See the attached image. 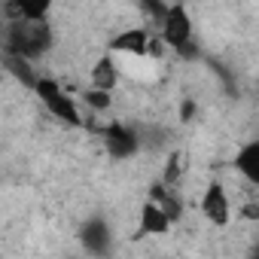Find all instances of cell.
Segmentation results:
<instances>
[{
  "instance_id": "cell-11",
  "label": "cell",
  "mask_w": 259,
  "mask_h": 259,
  "mask_svg": "<svg viewBox=\"0 0 259 259\" xmlns=\"http://www.w3.org/2000/svg\"><path fill=\"white\" fill-rule=\"evenodd\" d=\"M147 201H153V204H159L165 213H168V220L171 223H177L180 217H183V198L177 195V189L174 186H168V183H153L150 186V198Z\"/></svg>"
},
{
  "instance_id": "cell-8",
  "label": "cell",
  "mask_w": 259,
  "mask_h": 259,
  "mask_svg": "<svg viewBox=\"0 0 259 259\" xmlns=\"http://www.w3.org/2000/svg\"><path fill=\"white\" fill-rule=\"evenodd\" d=\"M89 85L98 89V92H110L119 85V61L113 52H104L98 55V61L92 64V73H89Z\"/></svg>"
},
{
  "instance_id": "cell-13",
  "label": "cell",
  "mask_w": 259,
  "mask_h": 259,
  "mask_svg": "<svg viewBox=\"0 0 259 259\" xmlns=\"http://www.w3.org/2000/svg\"><path fill=\"white\" fill-rule=\"evenodd\" d=\"M76 98H79V104H85L89 110H98V113H104V110L113 107V95H110V92H98V89H92V85L82 89Z\"/></svg>"
},
{
  "instance_id": "cell-6",
  "label": "cell",
  "mask_w": 259,
  "mask_h": 259,
  "mask_svg": "<svg viewBox=\"0 0 259 259\" xmlns=\"http://www.w3.org/2000/svg\"><path fill=\"white\" fill-rule=\"evenodd\" d=\"M153 40H156V34L150 25H135V28H125L122 34H116L110 40V52L113 55H132V58H150Z\"/></svg>"
},
{
  "instance_id": "cell-5",
  "label": "cell",
  "mask_w": 259,
  "mask_h": 259,
  "mask_svg": "<svg viewBox=\"0 0 259 259\" xmlns=\"http://www.w3.org/2000/svg\"><path fill=\"white\" fill-rule=\"evenodd\" d=\"M79 247L92 259H110L113 256V229L104 217H92L79 226Z\"/></svg>"
},
{
  "instance_id": "cell-7",
  "label": "cell",
  "mask_w": 259,
  "mask_h": 259,
  "mask_svg": "<svg viewBox=\"0 0 259 259\" xmlns=\"http://www.w3.org/2000/svg\"><path fill=\"white\" fill-rule=\"evenodd\" d=\"M201 213L207 223L213 226H229L232 220V201H229V192L220 180H210L204 186V195H201Z\"/></svg>"
},
{
  "instance_id": "cell-1",
  "label": "cell",
  "mask_w": 259,
  "mask_h": 259,
  "mask_svg": "<svg viewBox=\"0 0 259 259\" xmlns=\"http://www.w3.org/2000/svg\"><path fill=\"white\" fill-rule=\"evenodd\" d=\"M55 43L52 25L49 22H4L0 31V46L7 58H25V61H40Z\"/></svg>"
},
{
  "instance_id": "cell-2",
  "label": "cell",
  "mask_w": 259,
  "mask_h": 259,
  "mask_svg": "<svg viewBox=\"0 0 259 259\" xmlns=\"http://www.w3.org/2000/svg\"><path fill=\"white\" fill-rule=\"evenodd\" d=\"M156 34L159 40L168 46V52H174L177 58H198V43H195V25H192V16L183 4H168L162 22L156 25Z\"/></svg>"
},
{
  "instance_id": "cell-4",
  "label": "cell",
  "mask_w": 259,
  "mask_h": 259,
  "mask_svg": "<svg viewBox=\"0 0 259 259\" xmlns=\"http://www.w3.org/2000/svg\"><path fill=\"white\" fill-rule=\"evenodd\" d=\"M98 135L104 141V150L110 159H132L141 150V132L128 122H107L104 128H98Z\"/></svg>"
},
{
  "instance_id": "cell-14",
  "label": "cell",
  "mask_w": 259,
  "mask_h": 259,
  "mask_svg": "<svg viewBox=\"0 0 259 259\" xmlns=\"http://www.w3.org/2000/svg\"><path fill=\"white\" fill-rule=\"evenodd\" d=\"M247 259H259V244H253V247H250V253H247Z\"/></svg>"
},
{
  "instance_id": "cell-10",
  "label": "cell",
  "mask_w": 259,
  "mask_h": 259,
  "mask_svg": "<svg viewBox=\"0 0 259 259\" xmlns=\"http://www.w3.org/2000/svg\"><path fill=\"white\" fill-rule=\"evenodd\" d=\"M171 220H168V213L159 207V204H153V201H147L144 207H141V220H138V238H150V235H168L171 232Z\"/></svg>"
},
{
  "instance_id": "cell-9",
  "label": "cell",
  "mask_w": 259,
  "mask_h": 259,
  "mask_svg": "<svg viewBox=\"0 0 259 259\" xmlns=\"http://www.w3.org/2000/svg\"><path fill=\"white\" fill-rule=\"evenodd\" d=\"M232 168H235L253 189H259V135H256L253 141H247V144L235 153Z\"/></svg>"
},
{
  "instance_id": "cell-12",
  "label": "cell",
  "mask_w": 259,
  "mask_h": 259,
  "mask_svg": "<svg viewBox=\"0 0 259 259\" xmlns=\"http://www.w3.org/2000/svg\"><path fill=\"white\" fill-rule=\"evenodd\" d=\"M4 67L13 73V79H19V82H22L25 89H31V92L37 89V82H40V76H43V73H37L34 64L25 61V58H7V55H4Z\"/></svg>"
},
{
  "instance_id": "cell-3",
  "label": "cell",
  "mask_w": 259,
  "mask_h": 259,
  "mask_svg": "<svg viewBox=\"0 0 259 259\" xmlns=\"http://www.w3.org/2000/svg\"><path fill=\"white\" fill-rule=\"evenodd\" d=\"M34 95L40 98V104L49 110V116H55L58 122L64 125H79L82 116H79V98H73V92H67L55 76H40Z\"/></svg>"
}]
</instances>
